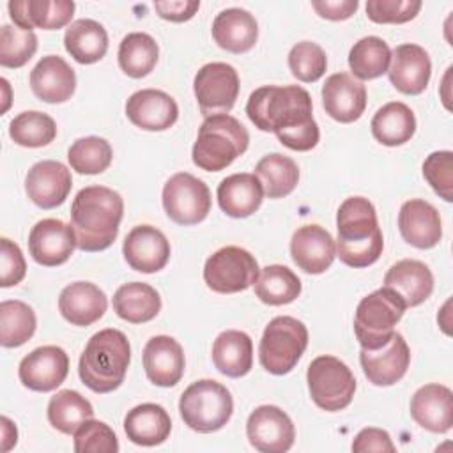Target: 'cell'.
I'll return each mask as SVG.
<instances>
[{"instance_id":"obj_27","label":"cell","mask_w":453,"mask_h":453,"mask_svg":"<svg viewBox=\"0 0 453 453\" xmlns=\"http://www.w3.org/2000/svg\"><path fill=\"white\" fill-rule=\"evenodd\" d=\"M73 0H12L7 4L9 16L23 30H58L74 14Z\"/></svg>"},{"instance_id":"obj_5","label":"cell","mask_w":453,"mask_h":453,"mask_svg":"<svg viewBox=\"0 0 453 453\" xmlns=\"http://www.w3.org/2000/svg\"><path fill=\"white\" fill-rule=\"evenodd\" d=\"M250 134L232 115L205 117L191 150L193 163L205 172H219L246 152Z\"/></svg>"},{"instance_id":"obj_52","label":"cell","mask_w":453,"mask_h":453,"mask_svg":"<svg viewBox=\"0 0 453 453\" xmlns=\"http://www.w3.org/2000/svg\"><path fill=\"white\" fill-rule=\"evenodd\" d=\"M154 9L159 18L173 23H182L191 19L200 9V2L196 0H166L154 2Z\"/></svg>"},{"instance_id":"obj_2","label":"cell","mask_w":453,"mask_h":453,"mask_svg":"<svg viewBox=\"0 0 453 453\" xmlns=\"http://www.w3.org/2000/svg\"><path fill=\"white\" fill-rule=\"evenodd\" d=\"M124 214L122 196L106 186L80 189L71 203V228L76 248L81 251H103L119 235Z\"/></svg>"},{"instance_id":"obj_50","label":"cell","mask_w":453,"mask_h":453,"mask_svg":"<svg viewBox=\"0 0 453 453\" xmlns=\"http://www.w3.org/2000/svg\"><path fill=\"white\" fill-rule=\"evenodd\" d=\"M0 285L4 288L18 285L27 273V264H25V257L19 250V246L16 242H12L7 237L0 239Z\"/></svg>"},{"instance_id":"obj_36","label":"cell","mask_w":453,"mask_h":453,"mask_svg":"<svg viewBox=\"0 0 453 453\" xmlns=\"http://www.w3.org/2000/svg\"><path fill=\"white\" fill-rule=\"evenodd\" d=\"M372 134L373 138L388 147H396L407 143L416 133V117L412 110L400 103L393 101L377 110L372 119Z\"/></svg>"},{"instance_id":"obj_12","label":"cell","mask_w":453,"mask_h":453,"mask_svg":"<svg viewBox=\"0 0 453 453\" xmlns=\"http://www.w3.org/2000/svg\"><path fill=\"white\" fill-rule=\"evenodd\" d=\"M193 90L203 117L228 113L239 96V74L230 64L209 62L195 74Z\"/></svg>"},{"instance_id":"obj_13","label":"cell","mask_w":453,"mask_h":453,"mask_svg":"<svg viewBox=\"0 0 453 453\" xmlns=\"http://www.w3.org/2000/svg\"><path fill=\"white\" fill-rule=\"evenodd\" d=\"M246 435L250 444L262 453H285L294 444L296 428L280 407L260 405L248 418Z\"/></svg>"},{"instance_id":"obj_28","label":"cell","mask_w":453,"mask_h":453,"mask_svg":"<svg viewBox=\"0 0 453 453\" xmlns=\"http://www.w3.org/2000/svg\"><path fill=\"white\" fill-rule=\"evenodd\" d=\"M108 308L106 294L90 281H74L60 292L58 310L73 326L87 327L97 322Z\"/></svg>"},{"instance_id":"obj_18","label":"cell","mask_w":453,"mask_h":453,"mask_svg":"<svg viewBox=\"0 0 453 453\" xmlns=\"http://www.w3.org/2000/svg\"><path fill=\"white\" fill-rule=\"evenodd\" d=\"M73 177L65 165L53 159L35 163L25 177V191L28 198L41 209H55L62 205L71 191Z\"/></svg>"},{"instance_id":"obj_51","label":"cell","mask_w":453,"mask_h":453,"mask_svg":"<svg viewBox=\"0 0 453 453\" xmlns=\"http://www.w3.org/2000/svg\"><path fill=\"white\" fill-rule=\"evenodd\" d=\"M396 448L389 437V434L382 428H363L352 442V451L363 453V451H389L393 453Z\"/></svg>"},{"instance_id":"obj_19","label":"cell","mask_w":453,"mask_h":453,"mask_svg":"<svg viewBox=\"0 0 453 453\" xmlns=\"http://www.w3.org/2000/svg\"><path fill=\"white\" fill-rule=\"evenodd\" d=\"M322 106L331 119L350 124L365 113L366 88L349 73H334L322 85Z\"/></svg>"},{"instance_id":"obj_42","label":"cell","mask_w":453,"mask_h":453,"mask_svg":"<svg viewBox=\"0 0 453 453\" xmlns=\"http://www.w3.org/2000/svg\"><path fill=\"white\" fill-rule=\"evenodd\" d=\"M37 319L34 310L18 299L0 303V343L2 347H19L35 333Z\"/></svg>"},{"instance_id":"obj_23","label":"cell","mask_w":453,"mask_h":453,"mask_svg":"<svg viewBox=\"0 0 453 453\" xmlns=\"http://www.w3.org/2000/svg\"><path fill=\"white\" fill-rule=\"evenodd\" d=\"M184 350L180 343L166 334L152 336L143 347V368L147 379L161 388L175 386L184 375Z\"/></svg>"},{"instance_id":"obj_40","label":"cell","mask_w":453,"mask_h":453,"mask_svg":"<svg viewBox=\"0 0 453 453\" xmlns=\"http://www.w3.org/2000/svg\"><path fill=\"white\" fill-rule=\"evenodd\" d=\"M119 65L131 78L147 76L157 62L159 48L152 35L145 32L127 34L119 46Z\"/></svg>"},{"instance_id":"obj_3","label":"cell","mask_w":453,"mask_h":453,"mask_svg":"<svg viewBox=\"0 0 453 453\" xmlns=\"http://www.w3.org/2000/svg\"><path fill=\"white\" fill-rule=\"evenodd\" d=\"M336 257L349 267H368L384 248L373 203L365 196L345 198L336 212Z\"/></svg>"},{"instance_id":"obj_35","label":"cell","mask_w":453,"mask_h":453,"mask_svg":"<svg viewBox=\"0 0 453 453\" xmlns=\"http://www.w3.org/2000/svg\"><path fill=\"white\" fill-rule=\"evenodd\" d=\"M113 310L126 322L143 324L159 313L161 297L157 290L147 283H124L113 294Z\"/></svg>"},{"instance_id":"obj_32","label":"cell","mask_w":453,"mask_h":453,"mask_svg":"<svg viewBox=\"0 0 453 453\" xmlns=\"http://www.w3.org/2000/svg\"><path fill=\"white\" fill-rule=\"evenodd\" d=\"M172 430V419L165 407L157 403H140L127 411L124 418V432L127 439L138 446L163 444Z\"/></svg>"},{"instance_id":"obj_44","label":"cell","mask_w":453,"mask_h":453,"mask_svg":"<svg viewBox=\"0 0 453 453\" xmlns=\"http://www.w3.org/2000/svg\"><path fill=\"white\" fill-rule=\"evenodd\" d=\"M113 157L111 145L99 136H85L76 140L69 150L67 159L74 172L85 175H96L104 172Z\"/></svg>"},{"instance_id":"obj_6","label":"cell","mask_w":453,"mask_h":453,"mask_svg":"<svg viewBox=\"0 0 453 453\" xmlns=\"http://www.w3.org/2000/svg\"><path fill=\"white\" fill-rule=\"evenodd\" d=\"M179 412L191 430L211 434L230 421L234 400L223 384L212 379H200L189 384L180 395Z\"/></svg>"},{"instance_id":"obj_16","label":"cell","mask_w":453,"mask_h":453,"mask_svg":"<svg viewBox=\"0 0 453 453\" xmlns=\"http://www.w3.org/2000/svg\"><path fill=\"white\" fill-rule=\"evenodd\" d=\"M74 248V232L71 225L64 223L62 219H41L28 234V251L32 258L46 267H55L67 262Z\"/></svg>"},{"instance_id":"obj_48","label":"cell","mask_w":453,"mask_h":453,"mask_svg":"<svg viewBox=\"0 0 453 453\" xmlns=\"http://www.w3.org/2000/svg\"><path fill=\"white\" fill-rule=\"evenodd\" d=\"M423 175L442 200H453V154L449 150L432 152L423 163Z\"/></svg>"},{"instance_id":"obj_24","label":"cell","mask_w":453,"mask_h":453,"mask_svg":"<svg viewBox=\"0 0 453 453\" xmlns=\"http://www.w3.org/2000/svg\"><path fill=\"white\" fill-rule=\"evenodd\" d=\"M398 230L405 242L419 250H430L442 237V225L437 209L421 198L402 203L398 212Z\"/></svg>"},{"instance_id":"obj_11","label":"cell","mask_w":453,"mask_h":453,"mask_svg":"<svg viewBox=\"0 0 453 453\" xmlns=\"http://www.w3.org/2000/svg\"><path fill=\"white\" fill-rule=\"evenodd\" d=\"M163 207L173 223L196 225L211 211V191L198 177L179 172L163 186Z\"/></svg>"},{"instance_id":"obj_53","label":"cell","mask_w":453,"mask_h":453,"mask_svg":"<svg viewBox=\"0 0 453 453\" xmlns=\"http://www.w3.org/2000/svg\"><path fill=\"white\" fill-rule=\"evenodd\" d=\"M359 2L357 0H315L311 2V7L317 11L320 18L331 19V21H342L350 18L357 11Z\"/></svg>"},{"instance_id":"obj_15","label":"cell","mask_w":453,"mask_h":453,"mask_svg":"<svg viewBox=\"0 0 453 453\" xmlns=\"http://www.w3.org/2000/svg\"><path fill=\"white\" fill-rule=\"evenodd\" d=\"M359 363L368 382L373 386H393L407 373L411 350L403 336L395 331L382 347L373 350L361 349Z\"/></svg>"},{"instance_id":"obj_30","label":"cell","mask_w":453,"mask_h":453,"mask_svg":"<svg viewBox=\"0 0 453 453\" xmlns=\"http://www.w3.org/2000/svg\"><path fill=\"white\" fill-rule=\"evenodd\" d=\"M212 37L219 48L230 53H246L258 39V25L251 12L241 7H230L216 14Z\"/></svg>"},{"instance_id":"obj_33","label":"cell","mask_w":453,"mask_h":453,"mask_svg":"<svg viewBox=\"0 0 453 453\" xmlns=\"http://www.w3.org/2000/svg\"><path fill=\"white\" fill-rule=\"evenodd\" d=\"M212 361L219 373L239 379L253 366V342L244 331L226 329L212 343Z\"/></svg>"},{"instance_id":"obj_4","label":"cell","mask_w":453,"mask_h":453,"mask_svg":"<svg viewBox=\"0 0 453 453\" xmlns=\"http://www.w3.org/2000/svg\"><path fill=\"white\" fill-rule=\"evenodd\" d=\"M129 361L131 345L127 336L108 327L92 334L87 342L80 356L78 373L94 393H111L124 382Z\"/></svg>"},{"instance_id":"obj_45","label":"cell","mask_w":453,"mask_h":453,"mask_svg":"<svg viewBox=\"0 0 453 453\" xmlns=\"http://www.w3.org/2000/svg\"><path fill=\"white\" fill-rule=\"evenodd\" d=\"M37 51V35L34 30H23L18 25H2L0 28V65L9 69L23 67Z\"/></svg>"},{"instance_id":"obj_43","label":"cell","mask_w":453,"mask_h":453,"mask_svg":"<svg viewBox=\"0 0 453 453\" xmlns=\"http://www.w3.org/2000/svg\"><path fill=\"white\" fill-rule=\"evenodd\" d=\"M9 136L21 147H44L57 136L55 120L42 111H21L9 124Z\"/></svg>"},{"instance_id":"obj_41","label":"cell","mask_w":453,"mask_h":453,"mask_svg":"<svg viewBox=\"0 0 453 453\" xmlns=\"http://www.w3.org/2000/svg\"><path fill=\"white\" fill-rule=\"evenodd\" d=\"M391 50L377 35H368L354 42L349 51V67L357 80H373L388 73Z\"/></svg>"},{"instance_id":"obj_20","label":"cell","mask_w":453,"mask_h":453,"mask_svg":"<svg viewBox=\"0 0 453 453\" xmlns=\"http://www.w3.org/2000/svg\"><path fill=\"white\" fill-rule=\"evenodd\" d=\"M432 74V62L425 48L419 44H400L391 53L388 76L391 85L407 96L421 94Z\"/></svg>"},{"instance_id":"obj_29","label":"cell","mask_w":453,"mask_h":453,"mask_svg":"<svg viewBox=\"0 0 453 453\" xmlns=\"http://www.w3.org/2000/svg\"><path fill=\"white\" fill-rule=\"evenodd\" d=\"M384 287L393 290L407 308L418 306L430 297L434 290V274L423 262L405 258L388 269Z\"/></svg>"},{"instance_id":"obj_21","label":"cell","mask_w":453,"mask_h":453,"mask_svg":"<svg viewBox=\"0 0 453 453\" xmlns=\"http://www.w3.org/2000/svg\"><path fill=\"white\" fill-rule=\"evenodd\" d=\"M290 255L304 273L320 274L331 267L336 257V244L333 235L320 225H304L290 239Z\"/></svg>"},{"instance_id":"obj_26","label":"cell","mask_w":453,"mask_h":453,"mask_svg":"<svg viewBox=\"0 0 453 453\" xmlns=\"http://www.w3.org/2000/svg\"><path fill=\"white\" fill-rule=\"evenodd\" d=\"M30 88L44 103H65L76 88L74 69L62 57L46 55L30 71Z\"/></svg>"},{"instance_id":"obj_39","label":"cell","mask_w":453,"mask_h":453,"mask_svg":"<svg viewBox=\"0 0 453 453\" xmlns=\"http://www.w3.org/2000/svg\"><path fill=\"white\" fill-rule=\"evenodd\" d=\"M90 402L74 389H62L48 402L50 425L67 435H73L87 419H92Z\"/></svg>"},{"instance_id":"obj_9","label":"cell","mask_w":453,"mask_h":453,"mask_svg":"<svg viewBox=\"0 0 453 453\" xmlns=\"http://www.w3.org/2000/svg\"><path fill=\"white\" fill-rule=\"evenodd\" d=\"M310 396L317 407L336 412L345 409L356 391V379L350 368L334 356L315 357L306 372Z\"/></svg>"},{"instance_id":"obj_14","label":"cell","mask_w":453,"mask_h":453,"mask_svg":"<svg viewBox=\"0 0 453 453\" xmlns=\"http://www.w3.org/2000/svg\"><path fill=\"white\" fill-rule=\"evenodd\" d=\"M69 356L62 347L42 345L27 354L19 366L18 377L21 384L32 391L48 393L57 389L67 377Z\"/></svg>"},{"instance_id":"obj_22","label":"cell","mask_w":453,"mask_h":453,"mask_svg":"<svg viewBox=\"0 0 453 453\" xmlns=\"http://www.w3.org/2000/svg\"><path fill=\"white\" fill-rule=\"evenodd\" d=\"M126 115L140 129L165 131L175 124L179 106L175 99L163 90L142 88L129 96Z\"/></svg>"},{"instance_id":"obj_17","label":"cell","mask_w":453,"mask_h":453,"mask_svg":"<svg viewBox=\"0 0 453 453\" xmlns=\"http://www.w3.org/2000/svg\"><path fill=\"white\" fill-rule=\"evenodd\" d=\"M122 253L127 265L138 273H157L170 260V242L152 225H138L124 239Z\"/></svg>"},{"instance_id":"obj_1","label":"cell","mask_w":453,"mask_h":453,"mask_svg":"<svg viewBox=\"0 0 453 453\" xmlns=\"http://www.w3.org/2000/svg\"><path fill=\"white\" fill-rule=\"evenodd\" d=\"M313 103L306 88L299 85H264L253 90L246 103L250 120L265 133L297 152L311 150L320 138L313 119Z\"/></svg>"},{"instance_id":"obj_38","label":"cell","mask_w":453,"mask_h":453,"mask_svg":"<svg viewBox=\"0 0 453 453\" xmlns=\"http://www.w3.org/2000/svg\"><path fill=\"white\" fill-rule=\"evenodd\" d=\"M299 294H301V280L287 265H280V264L265 265L255 281V296L264 304H269V306L288 304L296 301Z\"/></svg>"},{"instance_id":"obj_37","label":"cell","mask_w":453,"mask_h":453,"mask_svg":"<svg viewBox=\"0 0 453 453\" xmlns=\"http://www.w3.org/2000/svg\"><path fill=\"white\" fill-rule=\"evenodd\" d=\"M255 175L260 180L267 198H283L296 189L299 180V168L288 156L273 152L257 163Z\"/></svg>"},{"instance_id":"obj_31","label":"cell","mask_w":453,"mask_h":453,"mask_svg":"<svg viewBox=\"0 0 453 453\" xmlns=\"http://www.w3.org/2000/svg\"><path fill=\"white\" fill-rule=\"evenodd\" d=\"M264 189L255 173H234L218 186V203L230 218H248L258 211Z\"/></svg>"},{"instance_id":"obj_49","label":"cell","mask_w":453,"mask_h":453,"mask_svg":"<svg viewBox=\"0 0 453 453\" xmlns=\"http://www.w3.org/2000/svg\"><path fill=\"white\" fill-rule=\"evenodd\" d=\"M421 9L419 0H368L366 16L373 23H407Z\"/></svg>"},{"instance_id":"obj_8","label":"cell","mask_w":453,"mask_h":453,"mask_svg":"<svg viewBox=\"0 0 453 453\" xmlns=\"http://www.w3.org/2000/svg\"><path fill=\"white\" fill-rule=\"evenodd\" d=\"M308 345L306 326L288 315L274 317L264 329L258 359L264 370L273 375H285L294 370Z\"/></svg>"},{"instance_id":"obj_46","label":"cell","mask_w":453,"mask_h":453,"mask_svg":"<svg viewBox=\"0 0 453 453\" xmlns=\"http://www.w3.org/2000/svg\"><path fill=\"white\" fill-rule=\"evenodd\" d=\"M327 67V57L324 50L311 41H303L292 46L288 53V69L294 78L304 83L320 80Z\"/></svg>"},{"instance_id":"obj_10","label":"cell","mask_w":453,"mask_h":453,"mask_svg":"<svg viewBox=\"0 0 453 453\" xmlns=\"http://www.w3.org/2000/svg\"><path fill=\"white\" fill-rule=\"evenodd\" d=\"M260 274L257 258L244 248L225 246L203 265V281L218 294H235L255 285Z\"/></svg>"},{"instance_id":"obj_25","label":"cell","mask_w":453,"mask_h":453,"mask_svg":"<svg viewBox=\"0 0 453 453\" xmlns=\"http://www.w3.org/2000/svg\"><path fill=\"white\" fill-rule=\"evenodd\" d=\"M411 416L425 430L446 434L453 426L451 389L437 382L421 386L411 398Z\"/></svg>"},{"instance_id":"obj_7","label":"cell","mask_w":453,"mask_h":453,"mask_svg":"<svg viewBox=\"0 0 453 453\" xmlns=\"http://www.w3.org/2000/svg\"><path fill=\"white\" fill-rule=\"evenodd\" d=\"M405 308V303L386 287L363 297L354 315V333L361 349L373 350L388 343Z\"/></svg>"},{"instance_id":"obj_47","label":"cell","mask_w":453,"mask_h":453,"mask_svg":"<svg viewBox=\"0 0 453 453\" xmlns=\"http://www.w3.org/2000/svg\"><path fill=\"white\" fill-rule=\"evenodd\" d=\"M76 453H117L119 441L115 432L103 421L87 419L74 434Z\"/></svg>"},{"instance_id":"obj_34","label":"cell","mask_w":453,"mask_h":453,"mask_svg":"<svg viewBox=\"0 0 453 453\" xmlns=\"http://www.w3.org/2000/svg\"><path fill=\"white\" fill-rule=\"evenodd\" d=\"M64 46L78 64H94L108 51V34L99 21L81 18L65 28Z\"/></svg>"}]
</instances>
